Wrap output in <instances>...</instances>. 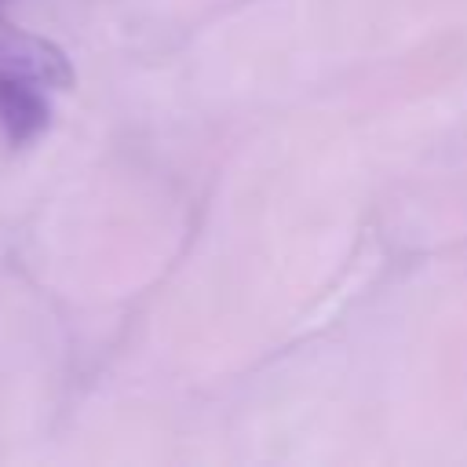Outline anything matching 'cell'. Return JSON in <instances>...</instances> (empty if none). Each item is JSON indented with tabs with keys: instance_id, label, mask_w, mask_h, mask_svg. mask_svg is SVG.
<instances>
[{
	"instance_id": "3",
	"label": "cell",
	"mask_w": 467,
	"mask_h": 467,
	"mask_svg": "<svg viewBox=\"0 0 467 467\" xmlns=\"http://www.w3.org/2000/svg\"><path fill=\"white\" fill-rule=\"evenodd\" d=\"M0 4H4V0H0Z\"/></svg>"
},
{
	"instance_id": "1",
	"label": "cell",
	"mask_w": 467,
	"mask_h": 467,
	"mask_svg": "<svg viewBox=\"0 0 467 467\" xmlns=\"http://www.w3.org/2000/svg\"><path fill=\"white\" fill-rule=\"evenodd\" d=\"M0 73L29 80L36 88H55V91L73 84V66L62 47L11 26H0Z\"/></svg>"
},
{
	"instance_id": "2",
	"label": "cell",
	"mask_w": 467,
	"mask_h": 467,
	"mask_svg": "<svg viewBox=\"0 0 467 467\" xmlns=\"http://www.w3.org/2000/svg\"><path fill=\"white\" fill-rule=\"evenodd\" d=\"M47 120H51V106H47L44 91L29 80L0 73V124H4L7 139L15 146H26L47 128Z\"/></svg>"
}]
</instances>
